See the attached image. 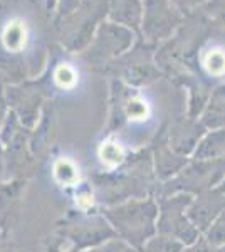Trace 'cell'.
<instances>
[{"mask_svg":"<svg viewBox=\"0 0 225 252\" xmlns=\"http://www.w3.org/2000/svg\"><path fill=\"white\" fill-rule=\"evenodd\" d=\"M101 214L113 227L116 237L134 249H140L148 239L158 234V200L153 197L128 198L120 204L106 205Z\"/></svg>","mask_w":225,"mask_h":252,"instance_id":"cell-1","label":"cell"},{"mask_svg":"<svg viewBox=\"0 0 225 252\" xmlns=\"http://www.w3.org/2000/svg\"><path fill=\"white\" fill-rule=\"evenodd\" d=\"M106 19L104 0L91 3H81V7L66 17L54 20L57 37L63 49L71 54H81L96 32L97 26Z\"/></svg>","mask_w":225,"mask_h":252,"instance_id":"cell-2","label":"cell"},{"mask_svg":"<svg viewBox=\"0 0 225 252\" xmlns=\"http://www.w3.org/2000/svg\"><path fill=\"white\" fill-rule=\"evenodd\" d=\"M138 39L140 37L136 32L104 19L97 26L89 46L79 56L94 67H108L131 51Z\"/></svg>","mask_w":225,"mask_h":252,"instance_id":"cell-3","label":"cell"},{"mask_svg":"<svg viewBox=\"0 0 225 252\" xmlns=\"http://www.w3.org/2000/svg\"><path fill=\"white\" fill-rule=\"evenodd\" d=\"M182 10L170 0H143V17L138 37L145 44L158 47L168 42L185 24Z\"/></svg>","mask_w":225,"mask_h":252,"instance_id":"cell-4","label":"cell"},{"mask_svg":"<svg viewBox=\"0 0 225 252\" xmlns=\"http://www.w3.org/2000/svg\"><path fill=\"white\" fill-rule=\"evenodd\" d=\"M192 198L193 195L185 192L161 195L158 198V234L168 235L175 241L182 242L183 246H190L202 237L200 230L193 225L187 212Z\"/></svg>","mask_w":225,"mask_h":252,"instance_id":"cell-5","label":"cell"},{"mask_svg":"<svg viewBox=\"0 0 225 252\" xmlns=\"http://www.w3.org/2000/svg\"><path fill=\"white\" fill-rule=\"evenodd\" d=\"M153 46H148L138 39L131 51L126 52L123 58L114 61L108 69H114L116 79L123 81L131 88L148 86L160 78V69L155 61Z\"/></svg>","mask_w":225,"mask_h":252,"instance_id":"cell-6","label":"cell"},{"mask_svg":"<svg viewBox=\"0 0 225 252\" xmlns=\"http://www.w3.org/2000/svg\"><path fill=\"white\" fill-rule=\"evenodd\" d=\"M7 99L10 111L19 118L26 128L34 129L40 120L44 106V91L37 83H9L7 84Z\"/></svg>","mask_w":225,"mask_h":252,"instance_id":"cell-7","label":"cell"},{"mask_svg":"<svg viewBox=\"0 0 225 252\" xmlns=\"http://www.w3.org/2000/svg\"><path fill=\"white\" fill-rule=\"evenodd\" d=\"M61 234L79 251L99 249L103 244L116 237L113 227L109 225L103 214L67 223L66 227L61 229Z\"/></svg>","mask_w":225,"mask_h":252,"instance_id":"cell-8","label":"cell"},{"mask_svg":"<svg viewBox=\"0 0 225 252\" xmlns=\"http://www.w3.org/2000/svg\"><path fill=\"white\" fill-rule=\"evenodd\" d=\"M225 210V198L217 189L205 190L202 193L193 195L190 205H188V217L193 225L200 230V234L214 223V220Z\"/></svg>","mask_w":225,"mask_h":252,"instance_id":"cell-9","label":"cell"},{"mask_svg":"<svg viewBox=\"0 0 225 252\" xmlns=\"http://www.w3.org/2000/svg\"><path fill=\"white\" fill-rule=\"evenodd\" d=\"M207 129L203 128L202 123L195 118H187V120L180 121L170 129L168 145L180 155L190 158L193 153L195 146L200 141Z\"/></svg>","mask_w":225,"mask_h":252,"instance_id":"cell-10","label":"cell"},{"mask_svg":"<svg viewBox=\"0 0 225 252\" xmlns=\"http://www.w3.org/2000/svg\"><path fill=\"white\" fill-rule=\"evenodd\" d=\"M106 19L121 27L140 32L143 17V0H104Z\"/></svg>","mask_w":225,"mask_h":252,"instance_id":"cell-11","label":"cell"},{"mask_svg":"<svg viewBox=\"0 0 225 252\" xmlns=\"http://www.w3.org/2000/svg\"><path fill=\"white\" fill-rule=\"evenodd\" d=\"M188 161H190V158L177 153L168 145V141H166V143L160 145L153 153L155 175H157L163 184H166V182H170L171 178H175L183 168H185L188 165Z\"/></svg>","mask_w":225,"mask_h":252,"instance_id":"cell-12","label":"cell"},{"mask_svg":"<svg viewBox=\"0 0 225 252\" xmlns=\"http://www.w3.org/2000/svg\"><path fill=\"white\" fill-rule=\"evenodd\" d=\"M225 157V128L207 129L195 146L190 160L215 161Z\"/></svg>","mask_w":225,"mask_h":252,"instance_id":"cell-13","label":"cell"},{"mask_svg":"<svg viewBox=\"0 0 225 252\" xmlns=\"http://www.w3.org/2000/svg\"><path fill=\"white\" fill-rule=\"evenodd\" d=\"M205 129L225 128V84L217 86L208 94V99L198 116Z\"/></svg>","mask_w":225,"mask_h":252,"instance_id":"cell-14","label":"cell"},{"mask_svg":"<svg viewBox=\"0 0 225 252\" xmlns=\"http://www.w3.org/2000/svg\"><path fill=\"white\" fill-rule=\"evenodd\" d=\"M29 42V29L22 19H12L0 31V46L9 56H17L26 51Z\"/></svg>","mask_w":225,"mask_h":252,"instance_id":"cell-15","label":"cell"},{"mask_svg":"<svg viewBox=\"0 0 225 252\" xmlns=\"http://www.w3.org/2000/svg\"><path fill=\"white\" fill-rule=\"evenodd\" d=\"M126 158V152L123 148V145L116 138L109 136L108 140H104L99 146V160L103 166L109 170H114L116 166H120Z\"/></svg>","mask_w":225,"mask_h":252,"instance_id":"cell-16","label":"cell"},{"mask_svg":"<svg viewBox=\"0 0 225 252\" xmlns=\"http://www.w3.org/2000/svg\"><path fill=\"white\" fill-rule=\"evenodd\" d=\"M56 182L61 187H76L79 184V168L74 161L67 160V158H61L54 163L52 168Z\"/></svg>","mask_w":225,"mask_h":252,"instance_id":"cell-17","label":"cell"},{"mask_svg":"<svg viewBox=\"0 0 225 252\" xmlns=\"http://www.w3.org/2000/svg\"><path fill=\"white\" fill-rule=\"evenodd\" d=\"M183 244L168 237V235L157 234L151 239H148L143 246L138 249V252H180L183 249Z\"/></svg>","mask_w":225,"mask_h":252,"instance_id":"cell-18","label":"cell"},{"mask_svg":"<svg viewBox=\"0 0 225 252\" xmlns=\"http://www.w3.org/2000/svg\"><path fill=\"white\" fill-rule=\"evenodd\" d=\"M202 66L212 78L225 76V52L222 49H210L202 59Z\"/></svg>","mask_w":225,"mask_h":252,"instance_id":"cell-19","label":"cell"},{"mask_svg":"<svg viewBox=\"0 0 225 252\" xmlns=\"http://www.w3.org/2000/svg\"><path fill=\"white\" fill-rule=\"evenodd\" d=\"M202 237L205 239L212 247H215V249L224 246L225 244V210L215 219L214 223L208 227L205 232H203Z\"/></svg>","mask_w":225,"mask_h":252,"instance_id":"cell-20","label":"cell"},{"mask_svg":"<svg viewBox=\"0 0 225 252\" xmlns=\"http://www.w3.org/2000/svg\"><path fill=\"white\" fill-rule=\"evenodd\" d=\"M54 83L59 86L61 89H71L76 86L77 83V72L74 67H71L67 63L59 64L54 69Z\"/></svg>","mask_w":225,"mask_h":252,"instance_id":"cell-21","label":"cell"},{"mask_svg":"<svg viewBox=\"0 0 225 252\" xmlns=\"http://www.w3.org/2000/svg\"><path fill=\"white\" fill-rule=\"evenodd\" d=\"M202 10L212 20L225 26V0H210V2L202 7Z\"/></svg>","mask_w":225,"mask_h":252,"instance_id":"cell-22","label":"cell"},{"mask_svg":"<svg viewBox=\"0 0 225 252\" xmlns=\"http://www.w3.org/2000/svg\"><path fill=\"white\" fill-rule=\"evenodd\" d=\"M97 251L99 252H138V249H134L133 246H129L128 242L121 241V239H118V237H114L111 241L103 244Z\"/></svg>","mask_w":225,"mask_h":252,"instance_id":"cell-23","label":"cell"},{"mask_svg":"<svg viewBox=\"0 0 225 252\" xmlns=\"http://www.w3.org/2000/svg\"><path fill=\"white\" fill-rule=\"evenodd\" d=\"M81 0H61L59 5H57V10L54 12L56 14V19L54 20H59L63 17H66V15L72 14L74 10H77L81 7Z\"/></svg>","mask_w":225,"mask_h":252,"instance_id":"cell-24","label":"cell"},{"mask_svg":"<svg viewBox=\"0 0 225 252\" xmlns=\"http://www.w3.org/2000/svg\"><path fill=\"white\" fill-rule=\"evenodd\" d=\"M171 3H175V5L178 7L180 10L183 12V14H190V12L193 10H198L202 9L205 3H208L210 0H170Z\"/></svg>","mask_w":225,"mask_h":252,"instance_id":"cell-25","label":"cell"},{"mask_svg":"<svg viewBox=\"0 0 225 252\" xmlns=\"http://www.w3.org/2000/svg\"><path fill=\"white\" fill-rule=\"evenodd\" d=\"M9 113H10V106H9V99H7V83L0 78V126L7 120Z\"/></svg>","mask_w":225,"mask_h":252,"instance_id":"cell-26","label":"cell"},{"mask_svg":"<svg viewBox=\"0 0 225 252\" xmlns=\"http://www.w3.org/2000/svg\"><path fill=\"white\" fill-rule=\"evenodd\" d=\"M215 251H217L215 247H212L205 239L200 237L197 242L190 244V246H185L180 252H215Z\"/></svg>","mask_w":225,"mask_h":252,"instance_id":"cell-27","label":"cell"},{"mask_svg":"<svg viewBox=\"0 0 225 252\" xmlns=\"http://www.w3.org/2000/svg\"><path fill=\"white\" fill-rule=\"evenodd\" d=\"M3 170H5V150H3L2 138H0V175L3 173Z\"/></svg>","mask_w":225,"mask_h":252,"instance_id":"cell-28","label":"cell"},{"mask_svg":"<svg viewBox=\"0 0 225 252\" xmlns=\"http://www.w3.org/2000/svg\"><path fill=\"white\" fill-rule=\"evenodd\" d=\"M61 0H44V5H46V10L47 12H56L57 10V5H59Z\"/></svg>","mask_w":225,"mask_h":252,"instance_id":"cell-29","label":"cell"},{"mask_svg":"<svg viewBox=\"0 0 225 252\" xmlns=\"http://www.w3.org/2000/svg\"><path fill=\"white\" fill-rule=\"evenodd\" d=\"M215 189H217V190H219V192H220V195H222V197L225 198V177L222 178V182H220V184H219V185H217V187H215Z\"/></svg>","mask_w":225,"mask_h":252,"instance_id":"cell-30","label":"cell"},{"mask_svg":"<svg viewBox=\"0 0 225 252\" xmlns=\"http://www.w3.org/2000/svg\"><path fill=\"white\" fill-rule=\"evenodd\" d=\"M71 252H99L97 249H88V251H79V249H76V251H71Z\"/></svg>","mask_w":225,"mask_h":252,"instance_id":"cell-31","label":"cell"},{"mask_svg":"<svg viewBox=\"0 0 225 252\" xmlns=\"http://www.w3.org/2000/svg\"><path fill=\"white\" fill-rule=\"evenodd\" d=\"M83 3H91V2H101V0H81Z\"/></svg>","mask_w":225,"mask_h":252,"instance_id":"cell-32","label":"cell"},{"mask_svg":"<svg viewBox=\"0 0 225 252\" xmlns=\"http://www.w3.org/2000/svg\"><path fill=\"white\" fill-rule=\"evenodd\" d=\"M215 252H225V244H224V246H222V247H219V249H217Z\"/></svg>","mask_w":225,"mask_h":252,"instance_id":"cell-33","label":"cell"}]
</instances>
